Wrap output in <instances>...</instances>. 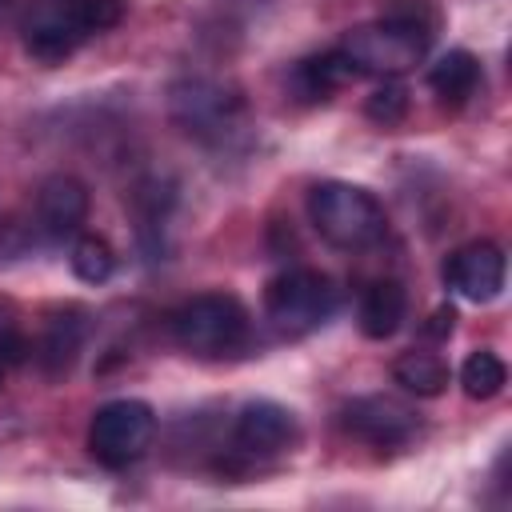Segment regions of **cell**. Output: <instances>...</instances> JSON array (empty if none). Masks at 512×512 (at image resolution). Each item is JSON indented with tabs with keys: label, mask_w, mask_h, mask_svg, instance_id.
I'll list each match as a JSON object with an SVG mask.
<instances>
[{
	"label": "cell",
	"mask_w": 512,
	"mask_h": 512,
	"mask_svg": "<svg viewBox=\"0 0 512 512\" xmlns=\"http://www.w3.org/2000/svg\"><path fill=\"white\" fill-rule=\"evenodd\" d=\"M120 16H124L120 0H32L20 20V36L32 60L60 64L88 36L116 28Z\"/></svg>",
	"instance_id": "6da1fadb"
},
{
	"label": "cell",
	"mask_w": 512,
	"mask_h": 512,
	"mask_svg": "<svg viewBox=\"0 0 512 512\" xmlns=\"http://www.w3.org/2000/svg\"><path fill=\"white\" fill-rule=\"evenodd\" d=\"M308 216H312V228L332 248H344V252L372 248L384 236V228H388V216H384L380 200L368 188L344 184V180H320V184H312V192H308Z\"/></svg>",
	"instance_id": "7a4b0ae2"
},
{
	"label": "cell",
	"mask_w": 512,
	"mask_h": 512,
	"mask_svg": "<svg viewBox=\"0 0 512 512\" xmlns=\"http://www.w3.org/2000/svg\"><path fill=\"white\" fill-rule=\"evenodd\" d=\"M344 52V60L352 64L356 76H376V80H400L404 72H412L428 48H432V32L400 24V20H372V24H356L344 32V40L336 44Z\"/></svg>",
	"instance_id": "3957f363"
},
{
	"label": "cell",
	"mask_w": 512,
	"mask_h": 512,
	"mask_svg": "<svg viewBox=\"0 0 512 512\" xmlns=\"http://www.w3.org/2000/svg\"><path fill=\"white\" fill-rule=\"evenodd\" d=\"M172 336L184 352H192L200 360H220V356H232L244 348L248 312L228 292H200L176 308Z\"/></svg>",
	"instance_id": "277c9868"
},
{
	"label": "cell",
	"mask_w": 512,
	"mask_h": 512,
	"mask_svg": "<svg viewBox=\"0 0 512 512\" xmlns=\"http://www.w3.org/2000/svg\"><path fill=\"white\" fill-rule=\"evenodd\" d=\"M336 308V288L316 268H288L264 288V316L280 336H308Z\"/></svg>",
	"instance_id": "5b68a950"
},
{
	"label": "cell",
	"mask_w": 512,
	"mask_h": 512,
	"mask_svg": "<svg viewBox=\"0 0 512 512\" xmlns=\"http://www.w3.org/2000/svg\"><path fill=\"white\" fill-rule=\"evenodd\" d=\"M156 436V412L144 400H108L104 408H96L92 424H88V452L104 464V468H128L136 464Z\"/></svg>",
	"instance_id": "8992f818"
},
{
	"label": "cell",
	"mask_w": 512,
	"mask_h": 512,
	"mask_svg": "<svg viewBox=\"0 0 512 512\" xmlns=\"http://www.w3.org/2000/svg\"><path fill=\"white\" fill-rule=\"evenodd\" d=\"M172 120L200 136V140H224L240 120V96L216 80H180L168 92Z\"/></svg>",
	"instance_id": "52a82bcc"
},
{
	"label": "cell",
	"mask_w": 512,
	"mask_h": 512,
	"mask_svg": "<svg viewBox=\"0 0 512 512\" xmlns=\"http://www.w3.org/2000/svg\"><path fill=\"white\" fill-rule=\"evenodd\" d=\"M504 272H508L504 252H500V244H492V240H472V244L456 248V252L444 260V284H448L456 296L472 300V304L496 300L500 288H504Z\"/></svg>",
	"instance_id": "ba28073f"
},
{
	"label": "cell",
	"mask_w": 512,
	"mask_h": 512,
	"mask_svg": "<svg viewBox=\"0 0 512 512\" xmlns=\"http://www.w3.org/2000/svg\"><path fill=\"white\" fill-rule=\"evenodd\" d=\"M344 428L376 448H396L416 432V412L396 396H356L340 412Z\"/></svg>",
	"instance_id": "9c48e42d"
},
{
	"label": "cell",
	"mask_w": 512,
	"mask_h": 512,
	"mask_svg": "<svg viewBox=\"0 0 512 512\" xmlns=\"http://www.w3.org/2000/svg\"><path fill=\"white\" fill-rule=\"evenodd\" d=\"M296 436V420L284 404L276 400H252L240 408L236 424H232V444L244 456H276L292 444Z\"/></svg>",
	"instance_id": "30bf717a"
},
{
	"label": "cell",
	"mask_w": 512,
	"mask_h": 512,
	"mask_svg": "<svg viewBox=\"0 0 512 512\" xmlns=\"http://www.w3.org/2000/svg\"><path fill=\"white\" fill-rule=\"evenodd\" d=\"M36 216H40V228L52 240L80 236V228L88 220V188H84V180H76L68 172L48 176L40 184V192H36Z\"/></svg>",
	"instance_id": "8fae6325"
},
{
	"label": "cell",
	"mask_w": 512,
	"mask_h": 512,
	"mask_svg": "<svg viewBox=\"0 0 512 512\" xmlns=\"http://www.w3.org/2000/svg\"><path fill=\"white\" fill-rule=\"evenodd\" d=\"M404 312H408V292L400 280L384 276V280H372L360 296V332L368 340H388L400 324H404Z\"/></svg>",
	"instance_id": "7c38bea8"
},
{
	"label": "cell",
	"mask_w": 512,
	"mask_h": 512,
	"mask_svg": "<svg viewBox=\"0 0 512 512\" xmlns=\"http://www.w3.org/2000/svg\"><path fill=\"white\" fill-rule=\"evenodd\" d=\"M84 336H88V324H84V312L80 308H68L60 316H52L48 328H44V336H40V344L32 348L36 352V364L48 376L68 372L72 360H76V352L84 348Z\"/></svg>",
	"instance_id": "4fadbf2b"
},
{
	"label": "cell",
	"mask_w": 512,
	"mask_h": 512,
	"mask_svg": "<svg viewBox=\"0 0 512 512\" xmlns=\"http://www.w3.org/2000/svg\"><path fill=\"white\" fill-rule=\"evenodd\" d=\"M476 84H480V60H476L468 48H452V52H444V56L428 68V88H432L436 100L448 104V108L468 104V96L476 92Z\"/></svg>",
	"instance_id": "5bb4252c"
},
{
	"label": "cell",
	"mask_w": 512,
	"mask_h": 512,
	"mask_svg": "<svg viewBox=\"0 0 512 512\" xmlns=\"http://www.w3.org/2000/svg\"><path fill=\"white\" fill-rule=\"evenodd\" d=\"M348 80H356V72H352V64L344 60V52L340 48H328V52H320V56H308V60H300L296 68H292V92L300 96V100H328L340 84H348Z\"/></svg>",
	"instance_id": "9a60e30c"
},
{
	"label": "cell",
	"mask_w": 512,
	"mask_h": 512,
	"mask_svg": "<svg viewBox=\"0 0 512 512\" xmlns=\"http://www.w3.org/2000/svg\"><path fill=\"white\" fill-rule=\"evenodd\" d=\"M392 380L412 396H440L448 388V364L436 352L408 348L392 360Z\"/></svg>",
	"instance_id": "2e32d148"
},
{
	"label": "cell",
	"mask_w": 512,
	"mask_h": 512,
	"mask_svg": "<svg viewBox=\"0 0 512 512\" xmlns=\"http://www.w3.org/2000/svg\"><path fill=\"white\" fill-rule=\"evenodd\" d=\"M72 272H76V280H84V284H108L112 280V272H116V252H112V244L104 240V236H96V232H80L76 240H72Z\"/></svg>",
	"instance_id": "e0dca14e"
},
{
	"label": "cell",
	"mask_w": 512,
	"mask_h": 512,
	"mask_svg": "<svg viewBox=\"0 0 512 512\" xmlns=\"http://www.w3.org/2000/svg\"><path fill=\"white\" fill-rule=\"evenodd\" d=\"M508 384V368L496 352L480 348V352H468V360L460 364V388L472 396V400H492L500 388Z\"/></svg>",
	"instance_id": "ac0fdd59"
},
{
	"label": "cell",
	"mask_w": 512,
	"mask_h": 512,
	"mask_svg": "<svg viewBox=\"0 0 512 512\" xmlns=\"http://www.w3.org/2000/svg\"><path fill=\"white\" fill-rule=\"evenodd\" d=\"M364 112H368V120H376V124H384V128L400 124V120L408 116V88H404L400 80H380V84L372 88V96L364 100Z\"/></svg>",
	"instance_id": "d6986e66"
},
{
	"label": "cell",
	"mask_w": 512,
	"mask_h": 512,
	"mask_svg": "<svg viewBox=\"0 0 512 512\" xmlns=\"http://www.w3.org/2000/svg\"><path fill=\"white\" fill-rule=\"evenodd\" d=\"M384 16L400 20V24H412V28H424V32L436 36V8H432V0H388Z\"/></svg>",
	"instance_id": "ffe728a7"
},
{
	"label": "cell",
	"mask_w": 512,
	"mask_h": 512,
	"mask_svg": "<svg viewBox=\"0 0 512 512\" xmlns=\"http://www.w3.org/2000/svg\"><path fill=\"white\" fill-rule=\"evenodd\" d=\"M452 328H456V312L444 304V308H436V312H432V324H428L424 332H428V336H436V340H444V336H452Z\"/></svg>",
	"instance_id": "44dd1931"
},
{
	"label": "cell",
	"mask_w": 512,
	"mask_h": 512,
	"mask_svg": "<svg viewBox=\"0 0 512 512\" xmlns=\"http://www.w3.org/2000/svg\"><path fill=\"white\" fill-rule=\"evenodd\" d=\"M0 8H4V0H0Z\"/></svg>",
	"instance_id": "7402d4cb"
}]
</instances>
